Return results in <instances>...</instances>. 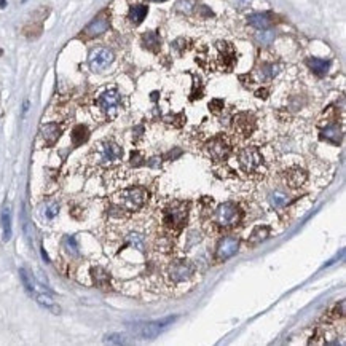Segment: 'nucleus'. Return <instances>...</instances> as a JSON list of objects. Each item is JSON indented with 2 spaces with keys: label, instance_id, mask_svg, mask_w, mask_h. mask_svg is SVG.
<instances>
[{
  "label": "nucleus",
  "instance_id": "nucleus-1",
  "mask_svg": "<svg viewBox=\"0 0 346 346\" xmlns=\"http://www.w3.org/2000/svg\"><path fill=\"white\" fill-rule=\"evenodd\" d=\"M189 217V204L187 203H175L173 207H168L163 214V223L173 232H180Z\"/></svg>",
  "mask_w": 346,
  "mask_h": 346
},
{
  "label": "nucleus",
  "instance_id": "nucleus-2",
  "mask_svg": "<svg viewBox=\"0 0 346 346\" xmlns=\"http://www.w3.org/2000/svg\"><path fill=\"white\" fill-rule=\"evenodd\" d=\"M117 201L123 209L133 212L144 206V203L147 201V191L144 189H139V187L123 190L122 193L117 195Z\"/></svg>",
  "mask_w": 346,
  "mask_h": 346
},
{
  "label": "nucleus",
  "instance_id": "nucleus-3",
  "mask_svg": "<svg viewBox=\"0 0 346 346\" xmlns=\"http://www.w3.org/2000/svg\"><path fill=\"white\" fill-rule=\"evenodd\" d=\"M241 217H243V211L235 203H223V204L217 207L216 214H214V222L223 228H228L238 223Z\"/></svg>",
  "mask_w": 346,
  "mask_h": 346
},
{
  "label": "nucleus",
  "instance_id": "nucleus-4",
  "mask_svg": "<svg viewBox=\"0 0 346 346\" xmlns=\"http://www.w3.org/2000/svg\"><path fill=\"white\" fill-rule=\"evenodd\" d=\"M239 166L244 173H257L262 166L263 157L257 147H246L238 153Z\"/></svg>",
  "mask_w": 346,
  "mask_h": 346
},
{
  "label": "nucleus",
  "instance_id": "nucleus-5",
  "mask_svg": "<svg viewBox=\"0 0 346 346\" xmlns=\"http://www.w3.org/2000/svg\"><path fill=\"white\" fill-rule=\"evenodd\" d=\"M123 148L112 141H104L96 145V160L102 164L122 160Z\"/></svg>",
  "mask_w": 346,
  "mask_h": 346
},
{
  "label": "nucleus",
  "instance_id": "nucleus-6",
  "mask_svg": "<svg viewBox=\"0 0 346 346\" xmlns=\"http://www.w3.org/2000/svg\"><path fill=\"white\" fill-rule=\"evenodd\" d=\"M88 63H90L91 70H94V72H101V70L107 69L109 65L113 63V53L109 48H104V47L94 48L90 53Z\"/></svg>",
  "mask_w": 346,
  "mask_h": 346
},
{
  "label": "nucleus",
  "instance_id": "nucleus-7",
  "mask_svg": "<svg viewBox=\"0 0 346 346\" xmlns=\"http://www.w3.org/2000/svg\"><path fill=\"white\" fill-rule=\"evenodd\" d=\"M193 273H195L193 265H191L190 262H187V260H177V262L171 263L169 268H168L169 281H173L175 284L184 283V281H187V279H190L191 276H193Z\"/></svg>",
  "mask_w": 346,
  "mask_h": 346
},
{
  "label": "nucleus",
  "instance_id": "nucleus-8",
  "mask_svg": "<svg viewBox=\"0 0 346 346\" xmlns=\"http://www.w3.org/2000/svg\"><path fill=\"white\" fill-rule=\"evenodd\" d=\"M239 249V239L236 236H227V238L220 239L217 249H216V260L225 262L230 257H233Z\"/></svg>",
  "mask_w": 346,
  "mask_h": 346
},
{
  "label": "nucleus",
  "instance_id": "nucleus-9",
  "mask_svg": "<svg viewBox=\"0 0 346 346\" xmlns=\"http://www.w3.org/2000/svg\"><path fill=\"white\" fill-rule=\"evenodd\" d=\"M96 104L102 109L107 115L113 117L117 113V109L120 107V94L117 90H107L97 97Z\"/></svg>",
  "mask_w": 346,
  "mask_h": 346
},
{
  "label": "nucleus",
  "instance_id": "nucleus-10",
  "mask_svg": "<svg viewBox=\"0 0 346 346\" xmlns=\"http://www.w3.org/2000/svg\"><path fill=\"white\" fill-rule=\"evenodd\" d=\"M206 150H207V153H209V157L212 158V160L220 161V160H225V158L230 155L232 147H230L228 142L225 139H222V137H214V139H211L209 142H207Z\"/></svg>",
  "mask_w": 346,
  "mask_h": 346
},
{
  "label": "nucleus",
  "instance_id": "nucleus-11",
  "mask_svg": "<svg viewBox=\"0 0 346 346\" xmlns=\"http://www.w3.org/2000/svg\"><path fill=\"white\" fill-rule=\"evenodd\" d=\"M233 128L241 136H251L255 129V118L251 113H238L233 120Z\"/></svg>",
  "mask_w": 346,
  "mask_h": 346
},
{
  "label": "nucleus",
  "instance_id": "nucleus-12",
  "mask_svg": "<svg viewBox=\"0 0 346 346\" xmlns=\"http://www.w3.org/2000/svg\"><path fill=\"white\" fill-rule=\"evenodd\" d=\"M109 29V18L106 15H99L97 18H94L90 24L85 27V35L88 37H97L104 34Z\"/></svg>",
  "mask_w": 346,
  "mask_h": 346
},
{
  "label": "nucleus",
  "instance_id": "nucleus-13",
  "mask_svg": "<svg viewBox=\"0 0 346 346\" xmlns=\"http://www.w3.org/2000/svg\"><path fill=\"white\" fill-rule=\"evenodd\" d=\"M40 134L47 145H53L59 139V136H61V126L58 123H47L42 126Z\"/></svg>",
  "mask_w": 346,
  "mask_h": 346
},
{
  "label": "nucleus",
  "instance_id": "nucleus-14",
  "mask_svg": "<svg viewBox=\"0 0 346 346\" xmlns=\"http://www.w3.org/2000/svg\"><path fill=\"white\" fill-rule=\"evenodd\" d=\"M247 23L251 26H254L255 29H268L273 23V18L268 13H254L251 16H247Z\"/></svg>",
  "mask_w": 346,
  "mask_h": 346
},
{
  "label": "nucleus",
  "instance_id": "nucleus-15",
  "mask_svg": "<svg viewBox=\"0 0 346 346\" xmlns=\"http://www.w3.org/2000/svg\"><path fill=\"white\" fill-rule=\"evenodd\" d=\"M93 281L97 285L99 289H109L110 287V278H109V273L104 270L102 267H94L91 270Z\"/></svg>",
  "mask_w": 346,
  "mask_h": 346
},
{
  "label": "nucleus",
  "instance_id": "nucleus-16",
  "mask_svg": "<svg viewBox=\"0 0 346 346\" xmlns=\"http://www.w3.org/2000/svg\"><path fill=\"white\" fill-rule=\"evenodd\" d=\"M285 180H287L290 189H299L300 185H303L306 182V173L300 168H294L287 173Z\"/></svg>",
  "mask_w": 346,
  "mask_h": 346
},
{
  "label": "nucleus",
  "instance_id": "nucleus-17",
  "mask_svg": "<svg viewBox=\"0 0 346 346\" xmlns=\"http://www.w3.org/2000/svg\"><path fill=\"white\" fill-rule=\"evenodd\" d=\"M0 227H2V241L7 243L12 238V212L8 207H5L2 211V217H0Z\"/></svg>",
  "mask_w": 346,
  "mask_h": 346
},
{
  "label": "nucleus",
  "instance_id": "nucleus-18",
  "mask_svg": "<svg viewBox=\"0 0 346 346\" xmlns=\"http://www.w3.org/2000/svg\"><path fill=\"white\" fill-rule=\"evenodd\" d=\"M308 67L313 70V74H316L317 77H324L329 72V67H330V63L326 61V59L319 58H311L308 59Z\"/></svg>",
  "mask_w": 346,
  "mask_h": 346
},
{
  "label": "nucleus",
  "instance_id": "nucleus-19",
  "mask_svg": "<svg viewBox=\"0 0 346 346\" xmlns=\"http://www.w3.org/2000/svg\"><path fill=\"white\" fill-rule=\"evenodd\" d=\"M147 13H148V8L145 7V5H134V7L129 10L128 18L134 26H139L142 21L145 19Z\"/></svg>",
  "mask_w": 346,
  "mask_h": 346
},
{
  "label": "nucleus",
  "instance_id": "nucleus-20",
  "mask_svg": "<svg viewBox=\"0 0 346 346\" xmlns=\"http://www.w3.org/2000/svg\"><path fill=\"white\" fill-rule=\"evenodd\" d=\"M268 236H270V227H257L254 232L251 233L249 236V241H247V244L249 246H257L259 243H262V241H265Z\"/></svg>",
  "mask_w": 346,
  "mask_h": 346
},
{
  "label": "nucleus",
  "instance_id": "nucleus-21",
  "mask_svg": "<svg viewBox=\"0 0 346 346\" xmlns=\"http://www.w3.org/2000/svg\"><path fill=\"white\" fill-rule=\"evenodd\" d=\"M88 137H90V131H88V128H86L85 125L75 126L74 131H72V144L75 147L83 145L85 142L88 141Z\"/></svg>",
  "mask_w": 346,
  "mask_h": 346
},
{
  "label": "nucleus",
  "instance_id": "nucleus-22",
  "mask_svg": "<svg viewBox=\"0 0 346 346\" xmlns=\"http://www.w3.org/2000/svg\"><path fill=\"white\" fill-rule=\"evenodd\" d=\"M322 137L326 141L332 142V144H340L343 134H342V129L338 128V125H330L322 131Z\"/></svg>",
  "mask_w": 346,
  "mask_h": 346
},
{
  "label": "nucleus",
  "instance_id": "nucleus-23",
  "mask_svg": "<svg viewBox=\"0 0 346 346\" xmlns=\"http://www.w3.org/2000/svg\"><path fill=\"white\" fill-rule=\"evenodd\" d=\"M142 43H144V47L148 49V51H153L157 53L158 49H160V37H158L157 32H147V34L142 37Z\"/></svg>",
  "mask_w": 346,
  "mask_h": 346
},
{
  "label": "nucleus",
  "instance_id": "nucleus-24",
  "mask_svg": "<svg viewBox=\"0 0 346 346\" xmlns=\"http://www.w3.org/2000/svg\"><path fill=\"white\" fill-rule=\"evenodd\" d=\"M37 303L40 306H43L45 310L54 313V315H59V313H61V308L56 305V301H54L51 297H48L47 294H38L37 295Z\"/></svg>",
  "mask_w": 346,
  "mask_h": 346
},
{
  "label": "nucleus",
  "instance_id": "nucleus-25",
  "mask_svg": "<svg viewBox=\"0 0 346 346\" xmlns=\"http://www.w3.org/2000/svg\"><path fill=\"white\" fill-rule=\"evenodd\" d=\"M255 40H257L259 45H263V47L270 45V43L274 40V32L270 31V29H260L255 34Z\"/></svg>",
  "mask_w": 346,
  "mask_h": 346
},
{
  "label": "nucleus",
  "instance_id": "nucleus-26",
  "mask_svg": "<svg viewBox=\"0 0 346 346\" xmlns=\"http://www.w3.org/2000/svg\"><path fill=\"white\" fill-rule=\"evenodd\" d=\"M268 200H270L271 206L276 207V209H279V207H284L285 204H287V195L283 193V191H279V190L273 191Z\"/></svg>",
  "mask_w": 346,
  "mask_h": 346
},
{
  "label": "nucleus",
  "instance_id": "nucleus-27",
  "mask_svg": "<svg viewBox=\"0 0 346 346\" xmlns=\"http://www.w3.org/2000/svg\"><path fill=\"white\" fill-rule=\"evenodd\" d=\"M196 7V0H179L177 5H175V10L179 13L189 15L193 12V8Z\"/></svg>",
  "mask_w": 346,
  "mask_h": 346
},
{
  "label": "nucleus",
  "instance_id": "nucleus-28",
  "mask_svg": "<svg viewBox=\"0 0 346 346\" xmlns=\"http://www.w3.org/2000/svg\"><path fill=\"white\" fill-rule=\"evenodd\" d=\"M19 276H21V281H23V284H24V287H26L27 292H31V294L34 292V290H35L34 279H32V276L24 270V268H21V270H19Z\"/></svg>",
  "mask_w": 346,
  "mask_h": 346
},
{
  "label": "nucleus",
  "instance_id": "nucleus-29",
  "mask_svg": "<svg viewBox=\"0 0 346 346\" xmlns=\"http://www.w3.org/2000/svg\"><path fill=\"white\" fill-rule=\"evenodd\" d=\"M278 72H279V65H276V64H267V65H263L262 70H260L263 80L273 79V77L278 75Z\"/></svg>",
  "mask_w": 346,
  "mask_h": 346
},
{
  "label": "nucleus",
  "instance_id": "nucleus-30",
  "mask_svg": "<svg viewBox=\"0 0 346 346\" xmlns=\"http://www.w3.org/2000/svg\"><path fill=\"white\" fill-rule=\"evenodd\" d=\"M58 212H59L58 203L49 201V203H47V204H45V211H43V216H45L47 220H53V219L58 216Z\"/></svg>",
  "mask_w": 346,
  "mask_h": 346
},
{
  "label": "nucleus",
  "instance_id": "nucleus-31",
  "mask_svg": "<svg viewBox=\"0 0 346 346\" xmlns=\"http://www.w3.org/2000/svg\"><path fill=\"white\" fill-rule=\"evenodd\" d=\"M128 239H129V244L134 247V249H137L139 252H144V238H142V235L139 233H131L128 236Z\"/></svg>",
  "mask_w": 346,
  "mask_h": 346
},
{
  "label": "nucleus",
  "instance_id": "nucleus-32",
  "mask_svg": "<svg viewBox=\"0 0 346 346\" xmlns=\"http://www.w3.org/2000/svg\"><path fill=\"white\" fill-rule=\"evenodd\" d=\"M64 247L69 254H74V255L79 254V244H77V239L74 236H67V238L64 239Z\"/></svg>",
  "mask_w": 346,
  "mask_h": 346
},
{
  "label": "nucleus",
  "instance_id": "nucleus-33",
  "mask_svg": "<svg viewBox=\"0 0 346 346\" xmlns=\"http://www.w3.org/2000/svg\"><path fill=\"white\" fill-rule=\"evenodd\" d=\"M104 342L109 343V345H125L126 338L120 333H110V335H107V337L104 338Z\"/></svg>",
  "mask_w": 346,
  "mask_h": 346
},
{
  "label": "nucleus",
  "instance_id": "nucleus-34",
  "mask_svg": "<svg viewBox=\"0 0 346 346\" xmlns=\"http://www.w3.org/2000/svg\"><path fill=\"white\" fill-rule=\"evenodd\" d=\"M223 101L222 99H212V101L209 102V109L214 112V113H219V112H222L223 110Z\"/></svg>",
  "mask_w": 346,
  "mask_h": 346
},
{
  "label": "nucleus",
  "instance_id": "nucleus-35",
  "mask_svg": "<svg viewBox=\"0 0 346 346\" xmlns=\"http://www.w3.org/2000/svg\"><path fill=\"white\" fill-rule=\"evenodd\" d=\"M142 157L139 152H133V155H131V164H134V166H141L142 164Z\"/></svg>",
  "mask_w": 346,
  "mask_h": 346
},
{
  "label": "nucleus",
  "instance_id": "nucleus-36",
  "mask_svg": "<svg viewBox=\"0 0 346 346\" xmlns=\"http://www.w3.org/2000/svg\"><path fill=\"white\" fill-rule=\"evenodd\" d=\"M255 96L257 97H262V99H265L267 96H268V93H267V90H259L255 93Z\"/></svg>",
  "mask_w": 346,
  "mask_h": 346
},
{
  "label": "nucleus",
  "instance_id": "nucleus-37",
  "mask_svg": "<svg viewBox=\"0 0 346 346\" xmlns=\"http://www.w3.org/2000/svg\"><path fill=\"white\" fill-rule=\"evenodd\" d=\"M7 7V0H0V8H5Z\"/></svg>",
  "mask_w": 346,
  "mask_h": 346
},
{
  "label": "nucleus",
  "instance_id": "nucleus-38",
  "mask_svg": "<svg viewBox=\"0 0 346 346\" xmlns=\"http://www.w3.org/2000/svg\"><path fill=\"white\" fill-rule=\"evenodd\" d=\"M241 3H247V2H251V0H239Z\"/></svg>",
  "mask_w": 346,
  "mask_h": 346
},
{
  "label": "nucleus",
  "instance_id": "nucleus-39",
  "mask_svg": "<svg viewBox=\"0 0 346 346\" xmlns=\"http://www.w3.org/2000/svg\"><path fill=\"white\" fill-rule=\"evenodd\" d=\"M152 2H166V0H152Z\"/></svg>",
  "mask_w": 346,
  "mask_h": 346
},
{
  "label": "nucleus",
  "instance_id": "nucleus-40",
  "mask_svg": "<svg viewBox=\"0 0 346 346\" xmlns=\"http://www.w3.org/2000/svg\"><path fill=\"white\" fill-rule=\"evenodd\" d=\"M23 2H26V0H23Z\"/></svg>",
  "mask_w": 346,
  "mask_h": 346
}]
</instances>
